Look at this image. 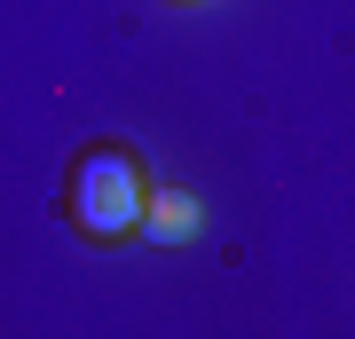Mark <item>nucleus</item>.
Listing matches in <instances>:
<instances>
[{
    "label": "nucleus",
    "instance_id": "f03ea898",
    "mask_svg": "<svg viewBox=\"0 0 355 339\" xmlns=\"http://www.w3.org/2000/svg\"><path fill=\"white\" fill-rule=\"evenodd\" d=\"M135 229H142L150 245H190V237H198V198H190V189H142Z\"/></svg>",
    "mask_w": 355,
    "mask_h": 339
},
{
    "label": "nucleus",
    "instance_id": "f257e3e1",
    "mask_svg": "<svg viewBox=\"0 0 355 339\" xmlns=\"http://www.w3.org/2000/svg\"><path fill=\"white\" fill-rule=\"evenodd\" d=\"M142 166L127 150H87L71 174V221L87 229V237H127L135 214H142Z\"/></svg>",
    "mask_w": 355,
    "mask_h": 339
}]
</instances>
